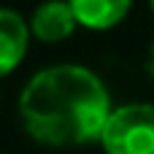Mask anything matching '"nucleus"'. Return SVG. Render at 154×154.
<instances>
[{
	"label": "nucleus",
	"instance_id": "1",
	"mask_svg": "<svg viewBox=\"0 0 154 154\" xmlns=\"http://www.w3.org/2000/svg\"><path fill=\"white\" fill-rule=\"evenodd\" d=\"M30 138L49 146H76L103 135L111 116L103 81L79 65H57L30 79L19 97Z\"/></svg>",
	"mask_w": 154,
	"mask_h": 154
},
{
	"label": "nucleus",
	"instance_id": "2",
	"mask_svg": "<svg viewBox=\"0 0 154 154\" xmlns=\"http://www.w3.org/2000/svg\"><path fill=\"white\" fill-rule=\"evenodd\" d=\"M100 138L108 154H154V106L130 103L111 111Z\"/></svg>",
	"mask_w": 154,
	"mask_h": 154
},
{
	"label": "nucleus",
	"instance_id": "3",
	"mask_svg": "<svg viewBox=\"0 0 154 154\" xmlns=\"http://www.w3.org/2000/svg\"><path fill=\"white\" fill-rule=\"evenodd\" d=\"M76 24H79V19L68 0H49L32 14V32L46 43H57V41L68 38Z\"/></svg>",
	"mask_w": 154,
	"mask_h": 154
},
{
	"label": "nucleus",
	"instance_id": "4",
	"mask_svg": "<svg viewBox=\"0 0 154 154\" xmlns=\"http://www.w3.org/2000/svg\"><path fill=\"white\" fill-rule=\"evenodd\" d=\"M27 24L16 11L0 8V76L11 73L27 51Z\"/></svg>",
	"mask_w": 154,
	"mask_h": 154
},
{
	"label": "nucleus",
	"instance_id": "5",
	"mask_svg": "<svg viewBox=\"0 0 154 154\" xmlns=\"http://www.w3.org/2000/svg\"><path fill=\"white\" fill-rule=\"evenodd\" d=\"M76 19L89 30H108L125 19L133 0H68Z\"/></svg>",
	"mask_w": 154,
	"mask_h": 154
},
{
	"label": "nucleus",
	"instance_id": "6",
	"mask_svg": "<svg viewBox=\"0 0 154 154\" xmlns=\"http://www.w3.org/2000/svg\"><path fill=\"white\" fill-rule=\"evenodd\" d=\"M152 8H154V0H152Z\"/></svg>",
	"mask_w": 154,
	"mask_h": 154
}]
</instances>
